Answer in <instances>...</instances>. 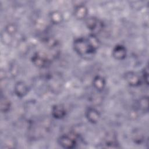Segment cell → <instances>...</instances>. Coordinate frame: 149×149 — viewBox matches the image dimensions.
Instances as JSON below:
<instances>
[{"mask_svg": "<svg viewBox=\"0 0 149 149\" xmlns=\"http://www.w3.org/2000/svg\"><path fill=\"white\" fill-rule=\"evenodd\" d=\"M73 47L76 53L84 58L93 56L97 51L91 45L87 37H79L75 39L73 42Z\"/></svg>", "mask_w": 149, "mask_h": 149, "instance_id": "1", "label": "cell"}, {"mask_svg": "<svg viewBox=\"0 0 149 149\" xmlns=\"http://www.w3.org/2000/svg\"><path fill=\"white\" fill-rule=\"evenodd\" d=\"M52 56L44 51H37L35 52L32 57L31 61L37 67L44 68L48 66L51 63Z\"/></svg>", "mask_w": 149, "mask_h": 149, "instance_id": "2", "label": "cell"}, {"mask_svg": "<svg viewBox=\"0 0 149 149\" xmlns=\"http://www.w3.org/2000/svg\"><path fill=\"white\" fill-rule=\"evenodd\" d=\"M58 144L64 148L72 149L76 147L77 140L76 135L63 134L58 139Z\"/></svg>", "mask_w": 149, "mask_h": 149, "instance_id": "3", "label": "cell"}, {"mask_svg": "<svg viewBox=\"0 0 149 149\" xmlns=\"http://www.w3.org/2000/svg\"><path fill=\"white\" fill-rule=\"evenodd\" d=\"M85 23L87 29L94 34L100 32L104 27L103 22L95 17H89L87 18Z\"/></svg>", "mask_w": 149, "mask_h": 149, "instance_id": "4", "label": "cell"}, {"mask_svg": "<svg viewBox=\"0 0 149 149\" xmlns=\"http://www.w3.org/2000/svg\"><path fill=\"white\" fill-rule=\"evenodd\" d=\"M124 78L129 85L137 87L141 84V79L138 74L133 72H127L124 74Z\"/></svg>", "mask_w": 149, "mask_h": 149, "instance_id": "5", "label": "cell"}, {"mask_svg": "<svg viewBox=\"0 0 149 149\" xmlns=\"http://www.w3.org/2000/svg\"><path fill=\"white\" fill-rule=\"evenodd\" d=\"M14 92L18 97L22 98L28 93V86L24 81H19L14 86Z\"/></svg>", "mask_w": 149, "mask_h": 149, "instance_id": "6", "label": "cell"}, {"mask_svg": "<svg viewBox=\"0 0 149 149\" xmlns=\"http://www.w3.org/2000/svg\"><path fill=\"white\" fill-rule=\"evenodd\" d=\"M127 54L126 49L125 46L121 44H118L115 45L112 51V55L113 57L117 60L124 59Z\"/></svg>", "mask_w": 149, "mask_h": 149, "instance_id": "7", "label": "cell"}, {"mask_svg": "<svg viewBox=\"0 0 149 149\" xmlns=\"http://www.w3.org/2000/svg\"><path fill=\"white\" fill-rule=\"evenodd\" d=\"M51 115L55 119H62L66 115V108L62 104L54 105L51 109Z\"/></svg>", "mask_w": 149, "mask_h": 149, "instance_id": "8", "label": "cell"}, {"mask_svg": "<svg viewBox=\"0 0 149 149\" xmlns=\"http://www.w3.org/2000/svg\"><path fill=\"white\" fill-rule=\"evenodd\" d=\"M86 117L90 123L94 124L99 121L101 118V115L97 109L90 107L86 111Z\"/></svg>", "mask_w": 149, "mask_h": 149, "instance_id": "9", "label": "cell"}, {"mask_svg": "<svg viewBox=\"0 0 149 149\" xmlns=\"http://www.w3.org/2000/svg\"><path fill=\"white\" fill-rule=\"evenodd\" d=\"M88 14V9L83 3H79L75 6L74 9V16L80 20L85 19Z\"/></svg>", "mask_w": 149, "mask_h": 149, "instance_id": "10", "label": "cell"}, {"mask_svg": "<svg viewBox=\"0 0 149 149\" xmlns=\"http://www.w3.org/2000/svg\"><path fill=\"white\" fill-rule=\"evenodd\" d=\"M104 145L105 146V147L107 148L119 147V144L116 140V137L115 135H114L113 133L108 134L107 135H106L104 139Z\"/></svg>", "mask_w": 149, "mask_h": 149, "instance_id": "11", "label": "cell"}, {"mask_svg": "<svg viewBox=\"0 0 149 149\" xmlns=\"http://www.w3.org/2000/svg\"><path fill=\"white\" fill-rule=\"evenodd\" d=\"M93 84L94 87L98 91H101L105 88L106 81L105 79L101 76H96L94 77Z\"/></svg>", "mask_w": 149, "mask_h": 149, "instance_id": "12", "label": "cell"}, {"mask_svg": "<svg viewBox=\"0 0 149 149\" xmlns=\"http://www.w3.org/2000/svg\"><path fill=\"white\" fill-rule=\"evenodd\" d=\"M132 138L135 143L140 144L144 141L145 136L141 130L140 129H136L133 130L132 133Z\"/></svg>", "mask_w": 149, "mask_h": 149, "instance_id": "13", "label": "cell"}, {"mask_svg": "<svg viewBox=\"0 0 149 149\" xmlns=\"http://www.w3.org/2000/svg\"><path fill=\"white\" fill-rule=\"evenodd\" d=\"M49 19L52 23L58 24L62 22L63 17L61 12L58 10H54L49 14Z\"/></svg>", "mask_w": 149, "mask_h": 149, "instance_id": "14", "label": "cell"}, {"mask_svg": "<svg viewBox=\"0 0 149 149\" xmlns=\"http://www.w3.org/2000/svg\"><path fill=\"white\" fill-rule=\"evenodd\" d=\"M11 107V102L10 100L5 96H1V102H0V108L1 111L2 113H6L9 111Z\"/></svg>", "mask_w": 149, "mask_h": 149, "instance_id": "15", "label": "cell"}, {"mask_svg": "<svg viewBox=\"0 0 149 149\" xmlns=\"http://www.w3.org/2000/svg\"><path fill=\"white\" fill-rule=\"evenodd\" d=\"M139 109L143 112H147L148 109V98L147 96L141 97L137 102Z\"/></svg>", "mask_w": 149, "mask_h": 149, "instance_id": "16", "label": "cell"}, {"mask_svg": "<svg viewBox=\"0 0 149 149\" xmlns=\"http://www.w3.org/2000/svg\"><path fill=\"white\" fill-rule=\"evenodd\" d=\"M17 30V27L14 23H8L5 28L6 33L9 36H12L15 34Z\"/></svg>", "mask_w": 149, "mask_h": 149, "instance_id": "17", "label": "cell"}, {"mask_svg": "<svg viewBox=\"0 0 149 149\" xmlns=\"http://www.w3.org/2000/svg\"><path fill=\"white\" fill-rule=\"evenodd\" d=\"M142 77L143 79L144 80L145 83L148 85V67L146 66L144 68L142 72Z\"/></svg>", "mask_w": 149, "mask_h": 149, "instance_id": "18", "label": "cell"}]
</instances>
